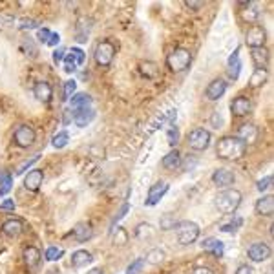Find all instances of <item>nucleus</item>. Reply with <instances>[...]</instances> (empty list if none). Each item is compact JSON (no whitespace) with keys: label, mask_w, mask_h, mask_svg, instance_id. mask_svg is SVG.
I'll return each mask as SVG.
<instances>
[{"label":"nucleus","mask_w":274,"mask_h":274,"mask_svg":"<svg viewBox=\"0 0 274 274\" xmlns=\"http://www.w3.org/2000/svg\"><path fill=\"white\" fill-rule=\"evenodd\" d=\"M245 148L247 146L241 143L236 135H225V137H222L216 144L217 157L227 159V161H236V159L243 157Z\"/></svg>","instance_id":"nucleus-1"},{"label":"nucleus","mask_w":274,"mask_h":274,"mask_svg":"<svg viewBox=\"0 0 274 274\" xmlns=\"http://www.w3.org/2000/svg\"><path fill=\"white\" fill-rule=\"evenodd\" d=\"M241 199H243V196H241L240 190H236V188H227V190L217 194L216 208L222 212V214H234V212L240 208Z\"/></svg>","instance_id":"nucleus-2"},{"label":"nucleus","mask_w":274,"mask_h":274,"mask_svg":"<svg viewBox=\"0 0 274 274\" xmlns=\"http://www.w3.org/2000/svg\"><path fill=\"white\" fill-rule=\"evenodd\" d=\"M174 231L178 234V241L181 245H192V243H196L197 238H199V232H201L199 231V225L196 222H188V220L178 222Z\"/></svg>","instance_id":"nucleus-3"},{"label":"nucleus","mask_w":274,"mask_h":274,"mask_svg":"<svg viewBox=\"0 0 274 274\" xmlns=\"http://www.w3.org/2000/svg\"><path fill=\"white\" fill-rule=\"evenodd\" d=\"M190 64H192V53L188 51L187 48H176L169 57H167V66H169L174 73L185 72Z\"/></svg>","instance_id":"nucleus-4"},{"label":"nucleus","mask_w":274,"mask_h":274,"mask_svg":"<svg viewBox=\"0 0 274 274\" xmlns=\"http://www.w3.org/2000/svg\"><path fill=\"white\" fill-rule=\"evenodd\" d=\"M93 57H95V63L99 64V66L102 68L110 66L114 57H116V46H114V42H110V40L99 42L95 48V53H93Z\"/></svg>","instance_id":"nucleus-5"},{"label":"nucleus","mask_w":274,"mask_h":274,"mask_svg":"<svg viewBox=\"0 0 274 274\" xmlns=\"http://www.w3.org/2000/svg\"><path fill=\"white\" fill-rule=\"evenodd\" d=\"M188 146L196 152H203L210 146V132L205 128H196L188 134Z\"/></svg>","instance_id":"nucleus-6"},{"label":"nucleus","mask_w":274,"mask_h":274,"mask_svg":"<svg viewBox=\"0 0 274 274\" xmlns=\"http://www.w3.org/2000/svg\"><path fill=\"white\" fill-rule=\"evenodd\" d=\"M35 139H37L35 128H31L29 125H20L13 134V143L19 148H29L35 143Z\"/></svg>","instance_id":"nucleus-7"},{"label":"nucleus","mask_w":274,"mask_h":274,"mask_svg":"<svg viewBox=\"0 0 274 274\" xmlns=\"http://www.w3.org/2000/svg\"><path fill=\"white\" fill-rule=\"evenodd\" d=\"M265 40H267V31L263 26H250L249 31L245 35V44L250 49L254 48H265Z\"/></svg>","instance_id":"nucleus-8"},{"label":"nucleus","mask_w":274,"mask_h":274,"mask_svg":"<svg viewBox=\"0 0 274 274\" xmlns=\"http://www.w3.org/2000/svg\"><path fill=\"white\" fill-rule=\"evenodd\" d=\"M167 192H169V183L167 181L154 183V185L148 188V194H146V201H144V205H146V207H154V205H157V203L161 201V197H163Z\"/></svg>","instance_id":"nucleus-9"},{"label":"nucleus","mask_w":274,"mask_h":274,"mask_svg":"<svg viewBox=\"0 0 274 274\" xmlns=\"http://www.w3.org/2000/svg\"><path fill=\"white\" fill-rule=\"evenodd\" d=\"M270 252H272L270 247L267 245V243H263V241H256V243H252V245L249 247V250H247L249 260L256 261V263H261V261L269 260Z\"/></svg>","instance_id":"nucleus-10"},{"label":"nucleus","mask_w":274,"mask_h":274,"mask_svg":"<svg viewBox=\"0 0 274 274\" xmlns=\"http://www.w3.org/2000/svg\"><path fill=\"white\" fill-rule=\"evenodd\" d=\"M93 119H95V110H93L91 106H84V108L73 110V123H75L79 128H86Z\"/></svg>","instance_id":"nucleus-11"},{"label":"nucleus","mask_w":274,"mask_h":274,"mask_svg":"<svg viewBox=\"0 0 274 274\" xmlns=\"http://www.w3.org/2000/svg\"><path fill=\"white\" fill-rule=\"evenodd\" d=\"M225 91H227V81H223V79H214L207 86V90H205V95H207L208 101H220V99L225 95Z\"/></svg>","instance_id":"nucleus-12"},{"label":"nucleus","mask_w":274,"mask_h":274,"mask_svg":"<svg viewBox=\"0 0 274 274\" xmlns=\"http://www.w3.org/2000/svg\"><path fill=\"white\" fill-rule=\"evenodd\" d=\"M252 110V102H250L249 97H236V99H232L231 102V112L232 116L236 117H245L249 116V112Z\"/></svg>","instance_id":"nucleus-13"},{"label":"nucleus","mask_w":274,"mask_h":274,"mask_svg":"<svg viewBox=\"0 0 274 274\" xmlns=\"http://www.w3.org/2000/svg\"><path fill=\"white\" fill-rule=\"evenodd\" d=\"M42 181H44V172L39 169H33L26 174L24 187H26V190H29V192H37V190L42 187Z\"/></svg>","instance_id":"nucleus-14"},{"label":"nucleus","mask_w":274,"mask_h":274,"mask_svg":"<svg viewBox=\"0 0 274 274\" xmlns=\"http://www.w3.org/2000/svg\"><path fill=\"white\" fill-rule=\"evenodd\" d=\"M234 181H236L234 172L229 169H217L216 172L212 174V183L216 187H231V185H234Z\"/></svg>","instance_id":"nucleus-15"},{"label":"nucleus","mask_w":274,"mask_h":274,"mask_svg":"<svg viewBox=\"0 0 274 274\" xmlns=\"http://www.w3.org/2000/svg\"><path fill=\"white\" fill-rule=\"evenodd\" d=\"M33 95L37 101L40 102H49L53 97V88L48 81H39L33 86Z\"/></svg>","instance_id":"nucleus-16"},{"label":"nucleus","mask_w":274,"mask_h":274,"mask_svg":"<svg viewBox=\"0 0 274 274\" xmlns=\"http://www.w3.org/2000/svg\"><path fill=\"white\" fill-rule=\"evenodd\" d=\"M238 139L241 141V143L245 144H254L256 139H258V128H256L254 125H243L240 126V130H238V135H236Z\"/></svg>","instance_id":"nucleus-17"},{"label":"nucleus","mask_w":274,"mask_h":274,"mask_svg":"<svg viewBox=\"0 0 274 274\" xmlns=\"http://www.w3.org/2000/svg\"><path fill=\"white\" fill-rule=\"evenodd\" d=\"M91 236H93V229H91L90 223L86 222L75 223V227H73V238H75L79 243H86L88 240H91Z\"/></svg>","instance_id":"nucleus-18"},{"label":"nucleus","mask_w":274,"mask_h":274,"mask_svg":"<svg viewBox=\"0 0 274 274\" xmlns=\"http://www.w3.org/2000/svg\"><path fill=\"white\" fill-rule=\"evenodd\" d=\"M201 249L205 250V252L214 254L216 258H222L223 250H225V245H223V241L217 240V238H207V240L201 241Z\"/></svg>","instance_id":"nucleus-19"},{"label":"nucleus","mask_w":274,"mask_h":274,"mask_svg":"<svg viewBox=\"0 0 274 274\" xmlns=\"http://www.w3.org/2000/svg\"><path fill=\"white\" fill-rule=\"evenodd\" d=\"M256 212L260 214V216H265V217H270L274 212V197L270 196H261L258 201H256Z\"/></svg>","instance_id":"nucleus-20"},{"label":"nucleus","mask_w":274,"mask_h":274,"mask_svg":"<svg viewBox=\"0 0 274 274\" xmlns=\"http://www.w3.org/2000/svg\"><path fill=\"white\" fill-rule=\"evenodd\" d=\"M250 59L254 64L256 70H267V63H269V51L265 48H254L250 49Z\"/></svg>","instance_id":"nucleus-21"},{"label":"nucleus","mask_w":274,"mask_h":274,"mask_svg":"<svg viewBox=\"0 0 274 274\" xmlns=\"http://www.w3.org/2000/svg\"><path fill=\"white\" fill-rule=\"evenodd\" d=\"M22 258H24V263L28 265L29 269H35L40 263V260H42L40 250L37 247H26L24 252H22Z\"/></svg>","instance_id":"nucleus-22"},{"label":"nucleus","mask_w":274,"mask_h":274,"mask_svg":"<svg viewBox=\"0 0 274 274\" xmlns=\"http://www.w3.org/2000/svg\"><path fill=\"white\" fill-rule=\"evenodd\" d=\"M161 165H163V169L167 170H176L181 167V154H179L178 148H172L169 152V154L165 155L163 161H161Z\"/></svg>","instance_id":"nucleus-23"},{"label":"nucleus","mask_w":274,"mask_h":274,"mask_svg":"<svg viewBox=\"0 0 274 274\" xmlns=\"http://www.w3.org/2000/svg\"><path fill=\"white\" fill-rule=\"evenodd\" d=\"M240 72H241V61H240V48H236L234 53L229 59V77L232 81H238L240 79Z\"/></svg>","instance_id":"nucleus-24"},{"label":"nucleus","mask_w":274,"mask_h":274,"mask_svg":"<svg viewBox=\"0 0 274 274\" xmlns=\"http://www.w3.org/2000/svg\"><path fill=\"white\" fill-rule=\"evenodd\" d=\"M93 261V256L88 252V250L81 249V250H75L72 254V265L75 269H81V267H86L88 263Z\"/></svg>","instance_id":"nucleus-25"},{"label":"nucleus","mask_w":274,"mask_h":274,"mask_svg":"<svg viewBox=\"0 0 274 274\" xmlns=\"http://www.w3.org/2000/svg\"><path fill=\"white\" fill-rule=\"evenodd\" d=\"M135 238L141 241H146V240H152L155 236V229L150 223H139V225L135 227Z\"/></svg>","instance_id":"nucleus-26"},{"label":"nucleus","mask_w":274,"mask_h":274,"mask_svg":"<svg viewBox=\"0 0 274 274\" xmlns=\"http://www.w3.org/2000/svg\"><path fill=\"white\" fill-rule=\"evenodd\" d=\"M22 229H24V225H22L20 220H8V222H4V225H2V232H4L6 236H10V238L19 236L20 232H22Z\"/></svg>","instance_id":"nucleus-27"},{"label":"nucleus","mask_w":274,"mask_h":274,"mask_svg":"<svg viewBox=\"0 0 274 274\" xmlns=\"http://www.w3.org/2000/svg\"><path fill=\"white\" fill-rule=\"evenodd\" d=\"M240 6L243 8L241 17H243V20H247V22H254V20L260 17V11L256 10V6L252 4V2H240Z\"/></svg>","instance_id":"nucleus-28"},{"label":"nucleus","mask_w":274,"mask_h":274,"mask_svg":"<svg viewBox=\"0 0 274 274\" xmlns=\"http://www.w3.org/2000/svg\"><path fill=\"white\" fill-rule=\"evenodd\" d=\"M88 22V19H79L77 22V28H75V39L79 40V42H88V37H90V29L91 26H84Z\"/></svg>","instance_id":"nucleus-29"},{"label":"nucleus","mask_w":274,"mask_h":274,"mask_svg":"<svg viewBox=\"0 0 274 274\" xmlns=\"http://www.w3.org/2000/svg\"><path fill=\"white\" fill-rule=\"evenodd\" d=\"M70 102H72V110H79V108H84V106L91 104V97L88 93H84V91H81V93H75L70 99Z\"/></svg>","instance_id":"nucleus-30"},{"label":"nucleus","mask_w":274,"mask_h":274,"mask_svg":"<svg viewBox=\"0 0 274 274\" xmlns=\"http://www.w3.org/2000/svg\"><path fill=\"white\" fill-rule=\"evenodd\" d=\"M267 81V70H254V73L250 75L249 79V86L250 88H260Z\"/></svg>","instance_id":"nucleus-31"},{"label":"nucleus","mask_w":274,"mask_h":274,"mask_svg":"<svg viewBox=\"0 0 274 274\" xmlns=\"http://www.w3.org/2000/svg\"><path fill=\"white\" fill-rule=\"evenodd\" d=\"M139 70H141V73H143L146 79H154V77H157V75H159L157 64L150 63V61H148V63H141L139 64Z\"/></svg>","instance_id":"nucleus-32"},{"label":"nucleus","mask_w":274,"mask_h":274,"mask_svg":"<svg viewBox=\"0 0 274 274\" xmlns=\"http://www.w3.org/2000/svg\"><path fill=\"white\" fill-rule=\"evenodd\" d=\"M70 143V134L68 132H59V134L53 135V139H51V144H53V148H64L66 144Z\"/></svg>","instance_id":"nucleus-33"},{"label":"nucleus","mask_w":274,"mask_h":274,"mask_svg":"<svg viewBox=\"0 0 274 274\" xmlns=\"http://www.w3.org/2000/svg\"><path fill=\"white\" fill-rule=\"evenodd\" d=\"M161 231H174L176 229V225H178V220L172 216V214H165V216H161Z\"/></svg>","instance_id":"nucleus-34"},{"label":"nucleus","mask_w":274,"mask_h":274,"mask_svg":"<svg viewBox=\"0 0 274 274\" xmlns=\"http://www.w3.org/2000/svg\"><path fill=\"white\" fill-rule=\"evenodd\" d=\"M11 185H13L11 174H2V176H0V196H6V194L10 192Z\"/></svg>","instance_id":"nucleus-35"},{"label":"nucleus","mask_w":274,"mask_h":274,"mask_svg":"<svg viewBox=\"0 0 274 274\" xmlns=\"http://www.w3.org/2000/svg\"><path fill=\"white\" fill-rule=\"evenodd\" d=\"M63 256H64V250L59 249V247H48L46 252H44V258L48 261H57V260H61Z\"/></svg>","instance_id":"nucleus-36"},{"label":"nucleus","mask_w":274,"mask_h":274,"mask_svg":"<svg viewBox=\"0 0 274 274\" xmlns=\"http://www.w3.org/2000/svg\"><path fill=\"white\" fill-rule=\"evenodd\" d=\"M114 243L119 247L128 243V232H126L123 227H117V231H114Z\"/></svg>","instance_id":"nucleus-37"},{"label":"nucleus","mask_w":274,"mask_h":274,"mask_svg":"<svg viewBox=\"0 0 274 274\" xmlns=\"http://www.w3.org/2000/svg\"><path fill=\"white\" fill-rule=\"evenodd\" d=\"M146 260H148V263H161V261L165 260V250L161 249H152L148 250V254H146Z\"/></svg>","instance_id":"nucleus-38"},{"label":"nucleus","mask_w":274,"mask_h":274,"mask_svg":"<svg viewBox=\"0 0 274 274\" xmlns=\"http://www.w3.org/2000/svg\"><path fill=\"white\" fill-rule=\"evenodd\" d=\"M63 63H64V72H66V73H73V72H77L79 64H77V61L73 59L72 53H68L66 57H64Z\"/></svg>","instance_id":"nucleus-39"},{"label":"nucleus","mask_w":274,"mask_h":274,"mask_svg":"<svg viewBox=\"0 0 274 274\" xmlns=\"http://www.w3.org/2000/svg\"><path fill=\"white\" fill-rule=\"evenodd\" d=\"M75 90H77V82L75 81H66L64 82V99L63 101H70L73 95H75Z\"/></svg>","instance_id":"nucleus-40"},{"label":"nucleus","mask_w":274,"mask_h":274,"mask_svg":"<svg viewBox=\"0 0 274 274\" xmlns=\"http://www.w3.org/2000/svg\"><path fill=\"white\" fill-rule=\"evenodd\" d=\"M22 51L28 55V57H37V53H39V49H37V46H35V42L31 39H26L24 42H22Z\"/></svg>","instance_id":"nucleus-41"},{"label":"nucleus","mask_w":274,"mask_h":274,"mask_svg":"<svg viewBox=\"0 0 274 274\" xmlns=\"http://www.w3.org/2000/svg\"><path fill=\"white\" fill-rule=\"evenodd\" d=\"M241 225H243V220H241V217H236V220H232L231 223H225V225H222V229H220V231H222V232H236Z\"/></svg>","instance_id":"nucleus-42"},{"label":"nucleus","mask_w":274,"mask_h":274,"mask_svg":"<svg viewBox=\"0 0 274 274\" xmlns=\"http://www.w3.org/2000/svg\"><path fill=\"white\" fill-rule=\"evenodd\" d=\"M167 141H169V144L170 146H176L178 144V141H179V128L178 126H170L169 128V132H167Z\"/></svg>","instance_id":"nucleus-43"},{"label":"nucleus","mask_w":274,"mask_h":274,"mask_svg":"<svg viewBox=\"0 0 274 274\" xmlns=\"http://www.w3.org/2000/svg\"><path fill=\"white\" fill-rule=\"evenodd\" d=\"M144 267V260H134L130 265H128V269H126V274H141V270H143Z\"/></svg>","instance_id":"nucleus-44"},{"label":"nucleus","mask_w":274,"mask_h":274,"mask_svg":"<svg viewBox=\"0 0 274 274\" xmlns=\"http://www.w3.org/2000/svg\"><path fill=\"white\" fill-rule=\"evenodd\" d=\"M39 159H40V154L33 155V157L29 159V161H26V163H22V165H20V167H19V170H17V172H15V174H17V176H22V174H24L28 169H31V167H33V165L37 163V161H39Z\"/></svg>","instance_id":"nucleus-45"},{"label":"nucleus","mask_w":274,"mask_h":274,"mask_svg":"<svg viewBox=\"0 0 274 274\" xmlns=\"http://www.w3.org/2000/svg\"><path fill=\"white\" fill-rule=\"evenodd\" d=\"M272 187V176H265L263 179H260V181H258V185H256V188H258V190H260V192H265V190H269V188Z\"/></svg>","instance_id":"nucleus-46"},{"label":"nucleus","mask_w":274,"mask_h":274,"mask_svg":"<svg viewBox=\"0 0 274 274\" xmlns=\"http://www.w3.org/2000/svg\"><path fill=\"white\" fill-rule=\"evenodd\" d=\"M70 53H72V55H73V59H75V61H77V64H79V66H81V64L84 63V61H86V53L82 51L81 48H72V49H70Z\"/></svg>","instance_id":"nucleus-47"},{"label":"nucleus","mask_w":274,"mask_h":274,"mask_svg":"<svg viewBox=\"0 0 274 274\" xmlns=\"http://www.w3.org/2000/svg\"><path fill=\"white\" fill-rule=\"evenodd\" d=\"M128 210H130V205H128V203H125V205L121 207V210L117 212V216L114 217V222H112V229L116 227V223H117V222H121V220H123V217H125L126 214H128Z\"/></svg>","instance_id":"nucleus-48"},{"label":"nucleus","mask_w":274,"mask_h":274,"mask_svg":"<svg viewBox=\"0 0 274 274\" xmlns=\"http://www.w3.org/2000/svg\"><path fill=\"white\" fill-rule=\"evenodd\" d=\"M49 35H51V31H49L48 28H39V29H37V40H39V42L46 44V42H48V39H49Z\"/></svg>","instance_id":"nucleus-49"},{"label":"nucleus","mask_w":274,"mask_h":274,"mask_svg":"<svg viewBox=\"0 0 274 274\" xmlns=\"http://www.w3.org/2000/svg\"><path fill=\"white\" fill-rule=\"evenodd\" d=\"M39 22L33 19H24V20H20V29H35V28H39Z\"/></svg>","instance_id":"nucleus-50"},{"label":"nucleus","mask_w":274,"mask_h":274,"mask_svg":"<svg viewBox=\"0 0 274 274\" xmlns=\"http://www.w3.org/2000/svg\"><path fill=\"white\" fill-rule=\"evenodd\" d=\"M64 57H66V49L64 48H59L53 51V63L55 64H61L64 61Z\"/></svg>","instance_id":"nucleus-51"},{"label":"nucleus","mask_w":274,"mask_h":274,"mask_svg":"<svg viewBox=\"0 0 274 274\" xmlns=\"http://www.w3.org/2000/svg\"><path fill=\"white\" fill-rule=\"evenodd\" d=\"M205 6V2H194V0H187L185 2V8H188V10H192V11H199Z\"/></svg>","instance_id":"nucleus-52"},{"label":"nucleus","mask_w":274,"mask_h":274,"mask_svg":"<svg viewBox=\"0 0 274 274\" xmlns=\"http://www.w3.org/2000/svg\"><path fill=\"white\" fill-rule=\"evenodd\" d=\"M0 210H15V201L13 199H4V201H0Z\"/></svg>","instance_id":"nucleus-53"},{"label":"nucleus","mask_w":274,"mask_h":274,"mask_svg":"<svg viewBox=\"0 0 274 274\" xmlns=\"http://www.w3.org/2000/svg\"><path fill=\"white\" fill-rule=\"evenodd\" d=\"M59 42H61V35L59 33H53L51 31V35H49V39H48V46H51V48H55V46H59Z\"/></svg>","instance_id":"nucleus-54"},{"label":"nucleus","mask_w":274,"mask_h":274,"mask_svg":"<svg viewBox=\"0 0 274 274\" xmlns=\"http://www.w3.org/2000/svg\"><path fill=\"white\" fill-rule=\"evenodd\" d=\"M236 274H254V269H252L250 265H240V267L236 269Z\"/></svg>","instance_id":"nucleus-55"},{"label":"nucleus","mask_w":274,"mask_h":274,"mask_svg":"<svg viewBox=\"0 0 274 274\" xmlns=\"http://www.w3.org/2000/svg\"><path fill=\"white\" fill-rule=\"evenodd\" d=\"M212 125L216 126V128H220V126L223 125V119H222V116H220V112H214V116H212Z\"/></svg>","instance_id":"nucleus-56"},{"label":"nucleus","mask_w":274,"mask_h":274,"mask_svg":"<svg viewBox=\"0 0 274 274\" xmlns=\"http://www.w3.org/2000/svg\"><path fill=\"white\" fill-rule=\"evenodd\" d=\"M187 165H185V170H192L194 169V167H196V163H197V161H196V157H194V155H187Z\"/></svg>","instance_id":"nucleus-57"},{"label":"nucleus","mask_w":274,"mask_h":274,"mask_svg":"<svg viewBox=\"0 0 274 274\" xmlns=\"http://www.w3.org/2000/svg\"><path fill=\"white\" fill-rule=\"evenodd\" d=\"M192 274H214V270L208 269V267H196L192 270Z\"/></svg>","instance_id":"nucleus-58"},{"label":"nucleus","mask_w":274,"mask_h":274,"mask_svg":"<svg viewBox=\"0 0 274 274\" xmlns=\"http://www.w3.org/2000/svg\"><path fill=\"white\" fill-rule=\"evenodd\" d=\"M88 274H102V269H101V267H93V269H91Z\"/></svg>","instance_id":"nucleus-59"},{"label":"nucleus","mask_w":274,"mask_h":274,"mask_svg":"<svg viewBox=\"0 0 274 274\" xmlns=\"http://www.w3.org/2000/svg\"><path fill=\"white\" fill-rule=\"evenodd\" d=\"M267 274H272V269H269V272H267Z\"/></svg>","instance_id":"nucleus-60"}]
</instances>
